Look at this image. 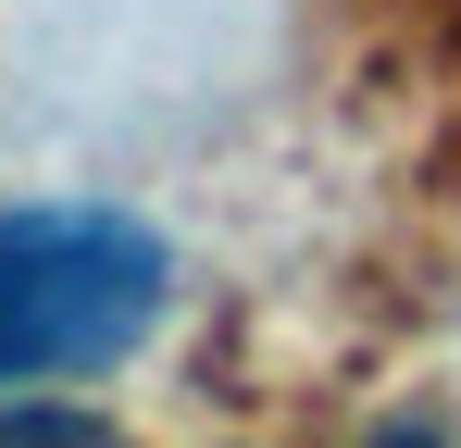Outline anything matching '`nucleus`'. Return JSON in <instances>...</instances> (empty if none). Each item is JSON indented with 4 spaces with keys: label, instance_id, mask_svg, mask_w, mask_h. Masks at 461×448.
<instances>
[{
    "label": "nucleus",
    "instance_id": "obj_2",
    "mask_svg": "<svg viewBox=\"0 0 461 448\" xmlns=\"http://www.w3.org/2000/svg\"><path fill=\"white\" fill-rule=\"evenodd\" d=\"M0 436H100L87 411H0Z\"/></svg>",
    "mask_w": 461,
    "mask_h": 448
},
{
    "label": "nucleus",
    "instance_id": "obj_1",
    "mask_svg": "<svg viewBox=\"0 0 461 448\" xmlns=\"http://www.w3.org/2000/svg\"><path fill=\"white\" fill-rule=\"evenodd\" d=\"M162 237L138 212H0V386L100 373L162 324Z\"/></svg>",
    "mask_w": 461,
    "mask_h": 448
}]
</instances>
